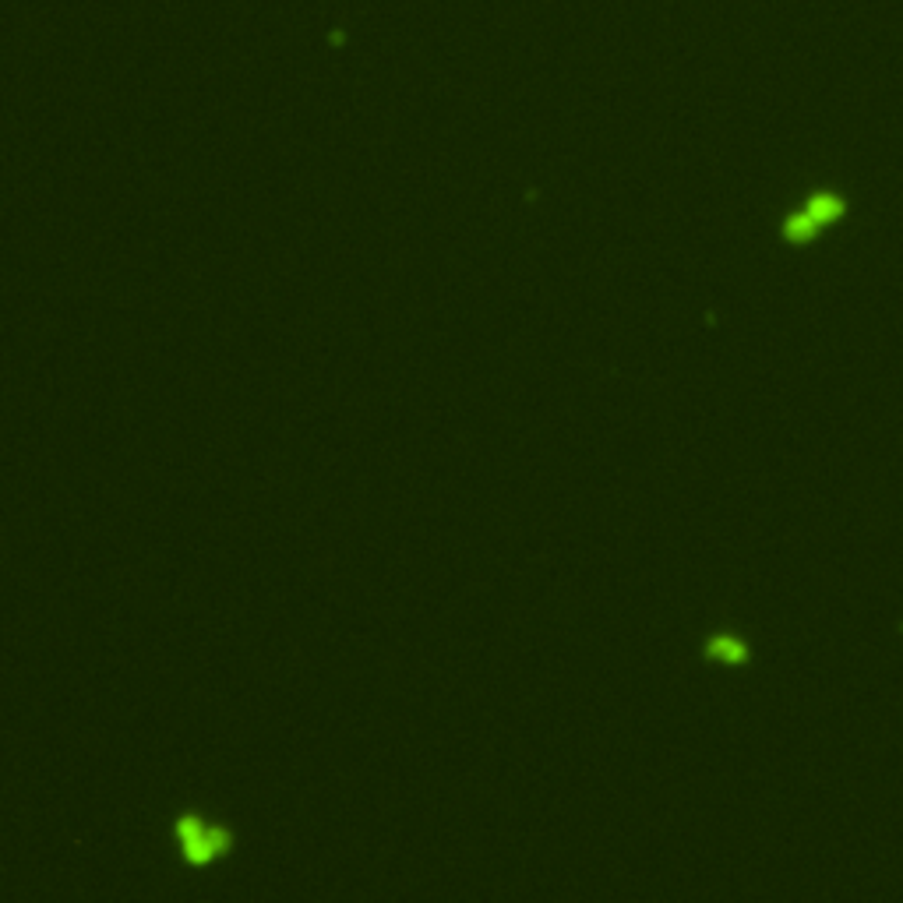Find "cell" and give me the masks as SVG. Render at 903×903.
Returning a JSON list of instances; mask_svg holds the SVG:
<instances>
[{
  "label": "cell",
  "instance_id": "obj_1",
  "mask_svg": "<svg viewBox=\"0 0 903 903\" xmlns=\"http://www.w3.org/2000/svg\"><path fill=\"white\" fill-rule=\"evenodd\" d=\"M173 833H177V847L187 861H219L233 851V836L198 812L177 815Z\"/></svg>",
  "mask_w": 903,
  "mask_h": 903
}]
</instances>
